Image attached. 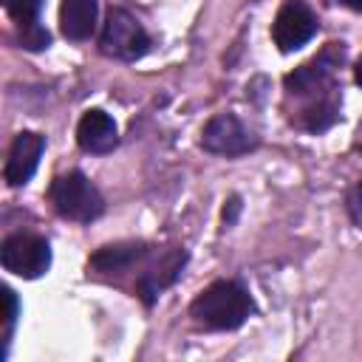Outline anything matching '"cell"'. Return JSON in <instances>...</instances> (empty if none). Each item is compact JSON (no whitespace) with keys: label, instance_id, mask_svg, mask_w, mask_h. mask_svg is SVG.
<instances>
[{"label":"cell","instance_id":"1","mask_svg":"<svg viewBox=\"0 0 362 362\" xmlns=\"http://www.w3.org/2000/svg\"><path fill=\"white\" fill-rule=\"evenodd\" d=\"M339 59H342V48H339V42H331L317 59L300 65L294 74L286 76L288 96L300 99V110L291 119H297V124L311 133L328 130L337 122L339 90L334 82V68Z\"/></svg>","mask_w":362,"mask_h":362},{"label":"cell","instance_id":"2","mask_svg":"<svg viewBox=\"0 0 362 362\" xmlns=\"http://www.w3.org/2000/svg\"><path fill=\"white\" fill-rule=\"evenodd\" d=\"M252 297L243 286L232 283V280H218L209 288H204L189 314L195 317L198 325L204 328H215V331H229L246 322V317L252 314Z\"/></svg>","mask_w":362,"mask_h":362},{"label":"cell","instance_id":"3","mask_svg":"<svg viewBox=\"0 0 362 362\" xmlns=\"http://www.w3.org/2000/svg\"><path fill=\"white\" fill-rule=\"evenodd\" d=\"M51 204H54V209L62 218L79 221V223H88V221L99 218L102 209H105V201H102L99 189L82 173H76V170L54 178V184H51Z\"/></svg>","mask_w":362,"mask_h":362},{"label":"cell","instance_id":"4","mask_svg":"<svg viewBox=\"0 0 362 362\" xmlns=\"http://www.w3.org/2000/svg\"><path fill=\"white\" fill-rule=\"evenodd\" d=\"M99 48H102V54H107L113 59L133 62L150 48V37L133 14H127L124 8H110L102 37H99Z\"/></svg>","mask_w":362,"mask_h":362},{"label":"cell","instance_id":"5","mask_svg":"<svg viewBox=\"0 0 362 362\" xmlns=\"http://www.w3.org/2000/svg\"><path fill=\"white\" fill-rule=\"evenodd\" d=\"M0 260L6 266V272L34 280L40 274L48 272L51 266V249L45 243V238L40 235H28V232H17L11 238H6L3 249H0Z\"/></svg>","mask_w":362,"mask_h":362},{"label":"cell","instance_id":"6","mask_svg":"<svg viewBox=\"0 0 362 362\" xmlns=\"http://www.w3.org/2000/svg\"><path fill=\"white\" fill-rule=\"evenodd\" d=\"M314 34H317V17L305 3L288 0L280 6L274 25H272V37H274V45L280 51H297Z\"/></svg>","mask_w":362,"mask_h":362},{"label":"cell","instance_id":"7","mask_svg":"<svg viewBox=\"0 0 362 362\" xmlns=\"http://www.w3.org/2000/svg\"><path fill=\"white\" fill-rule=\"evenodd\" d=\"M201 144H204V150L218 153V156H240L255 147V136L240 124L238 116L218 113L215 119L206 122V127L201 133Z\"/></svg>","mask_w":362,"mask_h":362},{"label":"cell","instance_id":"8","mask_svg":"<svg viewBox=\"0 0 362 362\" xmlns=\"http://www.w3.org/2000/svg\"><path fill=\"white\" fill-rule=\"evenodd\" d=\"M42 150H45V139H42L40 133H31V130L20 133V136L14 139V144H11V150H8V161H6V181H8L11 187L25 184V181L34 175V170H37V164H40Z\"/></svg>","mask_w":362,"mask_h":362},{"label":"cell","instance_id":"9","mask_svg":"<svg viewBox=\"0 0 362 362\" xmlns=\"http://www.w3.org/2000/svg\"><path fill=\"white\" fill-rule=\"evenodd\" d=\"M76 141L85 153H110L119 141L116 136V122L105 110H88L79 119L76 127Z\"/></svg>","mask_w":362,"mask_h":362},{"label":"cell","instance_id":"10","mask_svg":"<svg viewBox=\"0 0 362 362\" xmlns=\"http://www.w3.org/2000/svg\"><path fill=\"white\" fill-rule=\"evenodd\" d=\"M184 263H187V255L181 249H173V252L161 255L158 263H153L147 272H141V277H139V294L144 297V303H153L167 286H173L175 277L181 274Z\"/></svg>","mask_w":362,"mask_h":362},{"label":"cell","instance_id":"11","mask_svg":"<svg viewBox=\"0 0 362 362\" xmlns=\"http://www.w3.org/2000/svg\"><path fill=\"white\" fill-rule=\"evenodd\" d=\"M147 255H150V246L144 243H113V246H102L90 257V269L99 274H122L136 263H141Z\"/></svg>","mask_w":362,"mask_h":362},{"label":"cell","instance_id":"12","mask_svg":"<svg viewBox=\"0 0 362 362\" xmlns=\"http://www.w3.org/2000/svg\"><path fill=\"white\" fill-rule=\"evenodd\" d=\"M96 14H99V3L96 0H62V6H59V28L74 42L88 40L93 34V28H96Z\"/></svg>","mask_w":362,"mask_h":362},{"label":"cell","instance_id":"13","mask_svg":"<svg viewBox=\"0 0 362 362\" xmlns=\"http://www.w3.org/2000/svg\"><path fill=\"white\" fill-rule=\"evenodd\" d=\"M6 8L8 14L14 17V23L20 25V40L25 48L31 51H40L48 45V31L37 23L40 17V8H42V0H6Z\"/></svg>","mask_w":362,"mask_h":362},{"label":"cell","instance_id":"14","mask_svg":"<svg viewBox=\"0 0 362 362\" xmlns=\"http://www.w3.org/2000/svg\"><path fill=\"white\" fill-rule=\"evenodd\" d=\"M348 215H351V221L362 229V178L351 187V192H348Z\"/></svg>","mask_w":362,"mask_h":362},{"label":"cell","instance_id":"15","mask_svg":"<svg viewBox=\"0 0 362 362\" xmlns=\"http://www.w3.org/2000/svg\"><path fill=\"white\" fill-rule=\"evenodd\" d=\"M3 303H6L3 322H6V328H11V322H14V317H17V297H14L11 288H3Z\"/></svg>","mask_w":362,"mask_h":362},{"label":"cell","instance_id":"16","mask_svg":"<svg viewBox=\"0 0 362 362\" xmlns=\"http://www.w3.org/2000/svg\"><path fill=\"white\" fill-rule=\"evenodd\" d=\"M342 6H348V8H354V11H362V0H339Z\"/></svg>","mask_w":362,"mask_h":362},{"label":"cell","instance_id":"17","mask_svg":"<svg viewBox=\"0 0 362 362\" xmlns=\"http://www.w3.org/2000/svg\"><path fill=\"white\" fill-rule=\"evenodd\" d=\"M354 79H356V85H362V59L354 65Z\"/></svg>","mask_w":362,"mask_h":362},{"label":"cell","instance_id":"18","mask_svg":"<svg viewBox=\"0 0 362 362\" xmlns=\"http://www.w3.org/2000/svg\"><path fill=\"white\" fill-rule=\"evenodd\" d=\"M354 147L362 153V122H359V127H356V139H354Z\"/></svg>","mask_w":362,"mask_h":362}]
</instances>
